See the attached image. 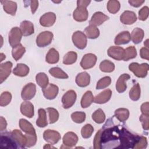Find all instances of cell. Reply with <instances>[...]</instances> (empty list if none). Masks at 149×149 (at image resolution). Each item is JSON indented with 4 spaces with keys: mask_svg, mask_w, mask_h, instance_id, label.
I'll return each instance as SVG.
<instances>
[{
    "mask_svg": "<svg viewBox=\"0 0 149 149\" xmlns=\"http://www.w3.org/2000/svg\"><path fill=\"white\" fill-rule=\"evenodd\" d=\"M144 36L143 30L140 28L136 27L133 30L130 37L133 43L137 44L142 41Z\"/></svg>",
    "mask_w": 149,
    "mask_h": 149,
    "instance_id": "obj_28",
    "label": "cell"
},
{
    "mask_svg": "<svg viewBox=\"0 0 149 149\" xmlns=\"http://www.w3.org/2000/svg\"><path fill=\"white\" fill-rule=\"evenodd\" d=\"M109 19V17L101 12H97L93 14L90 20V25L97 26L102 24Z\"/></svg>",
    "mask_w": 149,
    "mask_h": 149,
    "instance_id": "obj_17",
    "label": "cell"
},
{
    "mask_svg": "<svg viewBox=\"0 0 149 149\" xmlns=\"http://www.w3.org/2000/svg\"><path fill=\"white\" fill-rule=\"evenodd\" d=\"M84 33L87 37L90 39L97 38L100 35L99 29L93 25H89L87 26L84 30Z\"/></svg>",
    "mask_w": 149,
    "mask_h": 149,
    "instance_id": "obj_33",
    "label": "cell"
},
{
    "mask_svg": "<svg viewBox=\"0 0 149 149\" xmlns=\"http://www.w3.org/2000/svg\"><path fill=\"white\" fill-rule=\"evenodd\" d=\"M19 127L22 130L25 132V134H36L35 129L31 123L24 119H20L19 120Z\"/></svg>",
    "mask_w": 149,
    "mask_h": 149,
    "instance_id": "obj_25",
    "label": "cell"
},
{
    "mask_svg": "<svg viewBox=\"0 0 149 149\" xmlns=\"http://www.w3.org/2000/svg\"><path fill=\"white\" fill-rule=\"evenodd\" d=\"M44 148H55L54 147L51 146L50 144H47L44 147Z\"/></svg>",
    "mask_w": 149,
    "mask_h": 149,
    "instance_id": "obj_59",
    "label": "cell"
},
{
    "mask_svg": "<svg viewBox=\"0 0 149 149\" xmlns=\"http://www.w3.org/2000/svg\"><path fill=\"white\" fill-rule=\"evenodd\" d=\"M148 15H149V8L148 6H145L143 7L139 11V19L140 20L144 21L148 18Z\"/></svg>",
    "mask_w": 149,
    "mask_h": 149,
    "instance_id": "obj_49",
    "label": "cell"
},
{
    "mask_svg": "<svg viewBox=\"0 0 149 149\" xmlns=\"http://www.w3.org/2000/svg\"><path fill=\"white\" fill-rule=\"evenodd\" d=\"M140 138L123 125H113L109 119L101 129V148H133Z\"/></svg>",
    "mask_w": 149,
    "mask_h": 149,
    "instance_id": "obj_1",
    "label": "cell"
},
{
    "mask_svg": "<svg viewBox=\"0 0 149 149\" xmlns=\"http://www.w3.org/2000/svg\"><path fill=\"white\" fill-rule=\"evenodd\" d=\"M62 140L65 146V147L63 148H72L77 144L78 137L74 132H69L64 134Z\"/></svg>",
    "mask_w": 149,
    "mask_h": 149,
    "instance_id": "obj_11",
    "label": "cell"
},
{
    "mask_svg": "<svg viewBox=\"0 0 149 149\" xmlns=\"http://www.w3.org/2000/svg\"><path fill=\"white\" fill-rule=\"evenodd\" d=\"M12 134L15 139V141L20 148H24L26 147L27 139L25 135H23L21 131L17 129L13 130L12 132Z\"/></svg>",
    "mask_w": 149,
    "mask_h": 149,
    "instance_id": "obj_26",
    "label": "cell"
},
{
    "mask_svg": "<svg viewBox=\"0 0 149 149\" xmlns=\"http://www.w3.org/2000/svg\"><path fill=\"white\" fill-rule=\"evenodd\" d=\"M90 82V76L86 72H83L79 73L76 77V83L78 86L84 87L87 86Z\"/></svg>",
    "mask_w": 149,
    "mask_h": 149,
    "instance_id": "obj_20",
    "label": "cell"
},
{
    "mask_svg": "<svg viewBox=\"0 0 149 149\" xmlns=\"http://www.w3.org/2000/svg\"><path fill=\"white\" fill-rule=\"evenodd\" d=\"M71 118L77 123H83L86 119V113L83 112H74L71 114Z\"/></svg>",
    "mask_w": 149,
    "mask_h": 149,
    "instance_id": "obj_47",
    "label": "cell"
},
{
    "mask_svg": "<svg viewBox=\"0 0 149 149\" xmlns=\"http://www.w3.org/2000/svg\"><path fill=\"white\" fill-rule=\"evenodd\" d=\"M53 34L49 31L40 33L36 38V44L39 47H44L50 44L53 39Z\"/></svg>",
    "mask_w": 149,
    "mask_h": 149,
    "instance_id": "obj_4",
    "label": "cell"
},
{
    "mask_svg": "<svg viewBox=\"0 0 149 149\" xmlns=\"http://www.w3.org/2000/svg\"><path fill=\"white\" fill-rule=\"evenodd\" d=\"M12 94L8 91L3 92L0 96V105L5 107L8 105L11 101Z\"/></svg>",
    "mask_w": 149,
    "mask_h": 149,
    "instance_id": "obj_45",
    "label": "cell"
},
{
    "mask_svg": "<svg viewBox=\"0 0 149 149\" xmlns=\"http://www.w3.org/2000/svg\"><path fill=\"white\" fill-rule=\"evenodd\" d=\"M0 56H1V61H0L1 62H2L3 60V59H5V58H6L5 55L3 53H1Z\"/></svg>",
    "mask_w": 149,
    "mask_h": 149,
    "instance_id": "obj_60",
    "label": "cell"
},
{
    "mask_svg": "<svg viewBox=\"0 0 149 149\" xmlns=\"http://www.w3.org/2000/svg\"><path fill=\"white\" fill-rule=\"evenodd\" d=\"M29 73V68L25 64L18 63L17 66L13 69V73L20 77H24L27 76Z\"/></svg>",
    "mask_w": 149,
    "mask_h": 149,
    "instance_id": "obj_30",
    "label": "cell"
},
{
    "mask_svg": "<svg viewBox=\"0 0 149 149\" xmlns=\"http://www.w3.org/2000/svg\"><path fill=\"white\" fill-rule=\"evenodd\" d=\"M140 55L141 58L145 59L147 60L149 59V50L148 48L146 47H143L140 49Z\"/></svg>",
    "mask_w": 149,
    "mask_h": 149,
    "instance_id": "obj_53",
    "label": "cell"
},
{
    "mask_svg": "<svg viewBox=\"0 0 149 149\" xmlns=\"http://www.w3.org/2000/svg\"><path fill=\"white\" fill-rule=\"evenodd\" d=\"M115 116L120 122H125L129 116V111L126 108H118L115 111Z\"/></svg>",
    "mask_w": 149,
    "mask_h": 149,
    "instance_id": "obj_36",
    "label": "cell"
},
{
    "mask_svg": "<svg viewBox=\"0 0 149 149\" xmlns=\"http://www.w3.org/2000/svg\"><path fill=\"white\" fill-rule=\"evenodd\" d=\"M91 1H85V0H79L77 1V5L81 6L85 8H87V6L90 4Z\"/></svg>",
    "mask_w": 149,
    "mask_h": 149,
    "instance_id": "obj_58",
    "label": "cell"
},
{
    "mask_svg": "<svg viewBox=\"0 0 149 149\" xmlns=\"http://www.w3.org/2000/svg\"><path fill=\"white\" fill-rule=\"evenodd\" d=\"M22 33L20 29L17 27L12 28L9 33V42L10 46L13 48L14 47L20 44L22 37Z\"/></svg>",
    "mask_w": 149,
    "mask_h": 149,
    "instance_id": "obj_5",
    "label": "cell"
},
{
    "mask_svg": "<svg viewBox=\"0 0 149 149\" xmlns=\"http://www.w3.org/2000/svg\"><path fill=\"white\" fill-rule=\"evenodd\" d=\"M93 132H94V128L93 126L90 124H86L82 127L81 130V136L84 139L90 138Z\"/></svg>",
    "mask_w": 149,
    "mask_h": 149,
    "instance_id": "obj_46",
    "label": "cell"
},
{
    "mask_svg": "<svg viewBox=\"0 0 149 149\" xmlns=\"http://www.w3.org/2000/svg\"><path fill=\"white\" fill-rule=\"evenodd\" d=\"M56 15L53 12H47L42 15L40 19V23L44 27H51L56 21Z\"/></svg>",
    "mask_w": 149,
    "mask_h": 149,
    "instance_id": "obj_14",
    "label": "cell"
},
{
    "mask_svg": "<svg viewBox=\"0 0 149 149\" xmlns=\"http://www.w3.org/2000/svg\"><path fill=\"white\" fill-rule=\"evenodd\" d=\"M77 95L74 90H70L68 91L62 98L63 107L65 109H68L72 107L75 103Z\"/></svg>",
    "mask_w": 149,
    "mask_h": 149,
    "instance_id": "obj_7",
    "label": "cell"
},
{
    "mask_svg": "<svg viewBox=\"0 0 149 149\" xmlns=\"http://www.w3.org/2000/svg\"><path fill=\"white\" fill-rule=\"evenodd\" d=\"M26 52V49L21 44L14 47L12 48V55L15 61L19 60Z\"/></svg>",
    "mask_w": 149,
    "mask_h": 149,
    "instance_id": "obj_34",
    "label": "cell"
},
{
    "mask_svg": "<svg viewBox=\"0 0 149 149\" xmlns=\"http://www.w3.org/2000/svg\"><path fill=\"white\" fill-rule=\"evenodd\" d=\"M72 41L73 44L80 49L85 48L87 42L86 35L81 31H77L73 34Z\"/></svg>",
    "mask_w": 149,
    "mask_h": 149,
    "instance_id": "obj_6",
    "label": "cell"
},
{
    "mask_svg": "<svg viewBox=\"0 0 149 149\" xmlns=\"http://www.w3.org/2000/svg\"><path fill=\"white\" fill-rule=\"evenodd\" d=\"M129 69L136 76L140 78H144L147 75V73L149 70V65L146 63L139 64L136 62H133L129 65Z\"/></svg>",
    "mask_w": 149,
    "mask_h": 149,
    "instance_id": "obj_2",
    "label": "cell"
},
{
    "mask_svg": "<svg viewBox=\"0 0 149 149\" xmlns=\"http://www.w3.org/2000/svg\"><path fill=\"white\" fill-rule=\"evenodd\" d=\"M20 112L24 116L31 118L34 116V106L29 101H24L21 104Z\"/></svg>",
    "mask_w": 149,
    "mask_h": 149,
    "instance_id": "obj_22",
    "label": "cell"
},
{
    "mask_svg": "<svg viewBox=\"0 0 149 149\" xmlns=\"http://www.w3.org/2000/svg\"><path fill=\"white\" fill-rule=\"evenodd\" d=\"M140 121L142 123V126L144 130H148L149 129V115H146L144 114H141L140 116Z\"/></svg>",
    "mask_w": 149,
    "mask_h": 149,
    "instance_id": "obj_51",
    "label": "cell"
},
{
    "mask_svg": "<svg viewBox=\"0 0 149 149\" xmlns=\"http://www.w3.org/2000/svg\"><path fill=\"white\" fill-rule=\"evenodd\" d=\"M59 91L58 87L54 84H49L46 87L42 88L44 97L48 100H53L57 96Z\"/></svg>",
    "mask_w": 149,
    "mask_h": 149,
    "instance_id": "obj_15",
    "label": "cell"
},
{
    "mask_svg": "<svg viewBox=\"0 0 149 149\" xmlns=\"http://www.w3.org/2000/svg\"><path fill=\"white\" fill-rule=\"evenodd\" d=\"M144 45H145L146 48H148V39H147V40L144 41Z\"/></svg>",
    "mask_w": 149,
    "mask_h": 149,
    "instance_id": "obj_61",
    "label": "cell"
},
{
    "mask_svg": "<svg viewBox=\"0 0 149 149\" xmlns=\"http://www.w3.org/2000/svg\"><path fill=\"white\" fill-rule=\"evenodd\" d=\"M94 101V97L91 91H86L81 100V106L83 108L88 107Z\"/></svg>",
    "mask_w": 149,
    "mask_h": 149,
    "instance_id": "obj_31",
    "label": "cell"
},
{
    "mask_svg": "<svg viewBox=\"0 0 149 149\" xmlns=\"http://www.w3.org/2000/svg\"><path fill=\"white\" fill-rule=\"evenodd\" d=\"M111 83V79L109 76H105L101 78L97 83L96 89L100 90L103 89L110 85Z\"/></svg>",
    "mask_w": 149,
    "mask_h": 149,
    "instance_id": "obj_48",
    "label": "cell"
},
{
    "mask_svg": "<svg viewBox=\"0 0 149 149\" xmlns=\"http://www.w3.org/2000/svg\"><path fill=\"white\" fill-rule=\"evenodd\" d=\"M0 146L5 148H17L19 145L13 138L12 133H2L0 137Z\"/></svg>",
    "mask_w": 149,
    "mask_h": 149,
    "instance_id": "obj_3",
    "label": "cell"
},
{
    "mask_svg": "<svg viewBox=\"0 0 149 149\" xmlns=\"http://www.w3.org/2000/svg\"><path fill=\"white\" fill-rule=\"evenodd\" d=\"M147 146V138L144 136H140L139 141L134 146L133 148L136 149H141L146 148Z\"/></svg>",
    "mask_w": 149,
    "mask_h": 149,
    "instance_id": "obj_50",
    "label": "cell"
},
{
    "mask_svg": "<svg viewBox=\"0 0 149 149\" xmlns=\"http://www.w3.org/2000/svg\"><path fill=\"white\" fill-rule=\"evenodd\" d=\"M100 69L103 72L110 73L114 70L115 65L109 60H104L100 63Z\"/></svg>",
    "mask_w": 149,
    "mask_h": 149,
    "instance_id": "obj_38",
    "label": "cell"
},
{
    "mask_svg": "<svg viewBox=\"0 0 149 149\" xmlns=\"http://www.w3.org/2000/svg\"><path fill=\"white\" fill-rule=\"evenodd\" d=\"M7 122L4 118L2 116L0 117V130L1 132L5 130L6 128Z\"/></svg>",
    "mask_w": 149,
    "mask_h": 149,
    "instance_id": "obj_57",
    "label": "cell"
},
{
    "mask_svg": "<svg viewBox=\"0 0 149 149\" xmlns=\"http://www.w3.org/2000/svg\"><path fill=\"white\" fill-rule=\"evenodd\" d=\"M125 49L120 47L111 46L108 49V55L111 58L117 60L121 61L123 59Z\"/></svg>",
    "mask_w": 149,
    "mask_h": 149,
    "instance_id": "obj_12",
    "label": "cell"
},
{
    "mask_svg": "<svg viewBox=\"0 0 149 149\" xmlns=\"http://www.w3.org/2000/svg\"><path fill=\"white\" fill-rule=\"evenodd\" d=\"M38 118L36 120V125L40 127H45L48 125L46 112L44 109L40 108L38 111Z\"/></svg>",
    "mask_w": 149,
    "mask_h": 149,
    "instance_id": "obj_32",
    "label": "cell"
},
{
    "mask_svg": "<svg viewBox=\"0 0 149 149\" xmlns=\"http://www.w3.org/2000/svg\"><path fill=\"white\" fill-rule=\"evenodd\" d=\"M120 22L124 24H132L137 20V16L134 12L126 10L122 13L120 17Z\"/></svg>",
    "mask_w": 149,
    "mask_h": 149,
    "instance_id": "obj_18",
    "label": "cell"
},
{
    "mask_svg": "<svg viewBox=\"0 0 149 149\" xmlns=\"http://www.w3.org/2000/svg\"><path fill=\"white\" fill-rule=\"evenodd\" d=\"M131 40L130 34L128 31H123L119 33L114 40V43L117 45H122L126 44L129 42Z\"/></svg>",
    "mask_w": 149,
    "mask_h": 149,
    "instance_id": "obj_24",
    "label": "cell"
},
{
    "mask_svg": "<svg viewBox=\"0 0 149 149\" xmlns=\"http://www.w3.org/2000/svg\"><path fill=\"white\" fill-rule=\"evenodd\" d=\"M141 89L139 83L133 85L129 91V97L133 101H137L140 97Z\"/></svg>",
    "mask_w": 149,
    "mask_h": 149,
    "instance_id": "obj_37",
    "label": "cell"
},
{
    "mask_svg": "<svg viewBox=\"0 0 149 149\" xmlns=\"http://www.w3.org/2000/svg\"><path fill=\"white\" fill-rule=\"evenodd\" d=\"M144 0H129L128 2L133 7L138 8L143 3H144Z\"/></svg>",
    "mask_w": 149,
    "mask_h": 149,
    "instance_id": "obj_56",
    "label": "cell"
},
{
    "mask_svg": "<svg viewBox=\"0 0 149 149\" xmlns=\"http://www.w3.org/2000/svg\"><path fill=\"white\" fill-rule=\"evenodd\" d=\"M137 55L136 49L134 46H130L126 48L124 51V56L123 60L127 61L129 59L136 58Z\"/></svg>",
    "mask_w": 149,
    "mask_h": 149,
    "instance_id": "obj_40",
    "label": "cell"
},
{
    "mask_svg": "<svg viewBox=\"0 0 149 149\" xmlns=\"http://www.w3.org/2000/svg\"><path fill=\"white\" fill-rule=\"evenodd\" d=\"M59 55L58 52L54 48H51L46 55L45 61L50 64H55L59 61Z\"/></svg>",
    "mask_w": 149,
    "mask_h": 149,
    "instance_id": "obj_29",
    "label": "cell"
},
{
    "mask_svg": "<svg viewBox=\"0 0 149 149\" xmlns=\"http://www.w3.org/2000/svg\"><path fill=\"white\" fill-rule=\"evenodd\" d=\"M12 63L10 61L1 63L0 65V81L2 83L10 75L12 68Z\"/></svg>",
    "mask_w": 149,
    "mask_h": 149,
    "instance_id": "obj_16",
    "label": "cell"
},
{
    "mask_svg": "<svg viewBox=\"0 0 149 149\" xmlns=\"http://www.w3.org/2000/svg\"><path fill=\"white\" fill-rule=\"evenodd\" d=\"M77 58L76 52L74 51H69L67 52L63 59V63L65 65H72L76 62Z\"/></svg>",
    "mask_w": 149,
    "mask_h": 149,
    "instance_id": "obj_41",
    "label": "cell"
},
{
    "mask_svg": "<svg viewBox=\"0 0 149 149\" xmlns=\"http://www.w3.org/2000/svg\"><path fill=\"white\" fill-rule=\"evenodd\" d=\"M43 138L46 141L52 144H55L59 141L61 137L59 133L57 131L47 129L43 133Z\"/></svg>",
    "mask_w": 149,
    "mask_h": 149,
    "instance_id": "obj_10",
    "label": "cell"
},
{
    "mask_svg": "<svg viewBox=\"0 0 149 149\" xmlns=\"http://www.w3.org/2000/svg\"><path fill=\"white\" fill-rule=\"evenodd\" d=\"M101 133V129L99 130L94 137V149H100L101 148V146H100V135Z\"/></svg>",
    "mask_w": 149,
    "mask_h": 149,
    "instance_id": "obj_52",
    "label": "cell"
},
{
    "mask_svg": "<svg viewBox=\"0 0 149 149\" xmlns=\"http://www.w3.org/2000/svg\"><path fill=\"white\" fill-rule=\"evenodd\" d=\"M49 73L54 77L58 79H68V75L61 68L54 67L49 70Z\"/></svg>",
    "mask_w": 149,
    "mask_h": 149,
    "instance_id": "obj_39",
    "label": "cell"
},
{
    "mask_svg": "<svg viewBox=\"0 0 149 149\" xmlns=\"http://www.w3.org/2000/svg\"><path fill=\"white\" fill-rule=\"evenodd\" d=\"M97 56L95 55L89 53L84 55L80 62V65L84 69H90L94 66L97 62Z\"/></svg>",
    "mask_w": 149,
    "mask_h": 149,
    "instance_id": "obj_9",
    "label": "cell"
},
{
    "mask_svg": "<svg viewBox=\"0 0 149 149\" xmlns=\"http://www.w3.org/2000/svg\"><path fill=\"white\" fill-rule=\"evenodd\" d=\"M120 8V4L118 1L110 0L107 3V9L112 14L117 13L119 10Z\"/></svg>",
    "mask_w": 149,
    "mask_h": 149,
    "instance_id": "obj_43",
    "label": "cell"
},
{
    "mask_svg": "<svg viewBox=\"0 0 149 149\" xmlns=\"http://www.w3.org/2000/svg\"><path fill=\"white\" fill-rule=\"evenodd\" d=\"M4 11L12 16H15L17 10V3L12 1H1Z\"/></svg>",
    "mask_w": 149,
    "mask_h": 149,
    "instance_id": "obj_23",
    "label": "cell"
},
{
    "mask_svg": "<svg viewBox=\"0 0 149 149\" xmlns=\"http://www.w3.org/2000/svg\"><path fill=\"white\" fill-rule=\"evenodd\" d=\"M130 78L129 74L127 73L122 74L118 78L116 83V90L118 93H123L127 88L126 81Z\"/></svg>",
    "mask_w": 149,
    "mask_h": 149,
    "instance_id": "obj_19",
    "label": "cell"
},
{
    "mask_svg": "<svg viewBox=\"0 0 149 149\" xmlns=\"http://www.w3.org/2000/svg\"><path fill=\"white\" fill-rule=\"evenodd\" d=\"M149 103L148 102H146L143 103L141 106V111L142 112V114L146 115H149Z\"/></svg>",
    "mask_w": 149,
    "mask_h": 149,
    "instance_id": "obj_54",
    "label": "cell"
},
{
    "mask_svg": "<svg viewBox=\"0 0 149 149\" xmlns=\"http://www.w3.org/2000/svg\"><path fill=\"white\" fill-rule=\"evenodd\" d=\"M92 118L95 123L100 124L105 121V115L104 111L101 109L99 108L93 113Z\"/></svg>",
    "mask_w": 149,
    "mask_h": 149,
    "instance_id": "obj_42",
    "label": "cell"
},
{
    "mask_svg": "<svg viewBox=\"0 0 149 149\" xmlns=\"http://www.w3.org/2000/svg\"><path fill=\"white\" fill-rule=\"evenodd\" d=\"M36 93V86L33 83L25 85L22 89L21 96L23 100L27 101L32 99Z\"/></svg>",
    "mask_w": 149,
    "mask_h": 149,
    "instance_id": "obj_8",
    "label": "cell"
},
{
    "mask_svg": "<svg viewBox=\"0 0 149 149\" xmlns=\"http://www.w3.org/2000/svg\"><path fill=\"white\" fill-rule=\"evenodd\" d=\"M47 111L48 113L49 123L51 124L55 123L59 118V113L58 111L54 108L49 107L47 108Z\"/></svg>",
    "mask_w": 149,
    "mask_h": 149,
    "instance_id": "obj_44",
    "label": "cell"
},
{
    "mask_svg": "<svg viewBox=\"0 0 149 149\" xmlns=\"http://www.w3.org/2000/svg\"><path fill=\"white\" fill-rule=\"evenodd\" d=\"M111 95L112 91L110 89H106L96 95L94 98V101L96 104H105L110 100Z\"/></svg>",
    "mask_w": 149,
    "mask_h": 149,
    "instance_id": "obj_21",
    "label": "cell"
},
{
    "mask_svg": "<svg viewBox=\"0 0 149 149\" xmlns=\"http://www.w3.org/2000/svg\"><path fill=\"white\" fill-rule=\"evenodd\" d=\"M88 16V11L86 8L77 6V8L73 11V19L77 22H84L87 20Z\"/></svg>",
    "mask_w": 149,
    "mask_h": 149,
    "instance_id": "obj_13",
    "label": "cell"
},
{
    "mask_svg": "<svg viewBox=\"0 0 149 149\" xmlns=\"http://www.w3.org/2000/svg\"><path fill=\"white\" fill-rule=\"evenodd\" d=\"M36 80L38 86L42 88H44L49 84L48 77L47 75L43 72L39 73L36 75Z\"/></svg>",
    "mask_w": 149,
    "mask_h": 149,
    "instance_id": "obj_35",
    "label": "cell"
},
{
    "mask_svg": "<svg viewBox=\"0 0 149 149\" xmlns=\"http://www.w3.org/2000/svg\"><path fill=\"white\" fill-rule=\"evenodd\" d=\"M20 29L24 36H30L34 32L33 24L27 20H24L21 22Z\"/></svg>",
    "mask_w": 149,
    "mask_h": 149,
    "instance_id": "obj_27",
    "label": "cell"
},
{
    "mask_svg": "<svg viewBox=\"0 0 149 149\" xmlns=\"http://www.w3.org/2000/svg\"><path fill=\"white\" fill-rule=\"evenodd\" d=\"M30 5L31 7V11L32 14H34L36 12L38 6V1H29Z\"/></svg>",
    "mask_w": 149,
    "mask_h": 149,
    "instance_id": "obj_55",
    "label": "cell"
}]
</instances>
